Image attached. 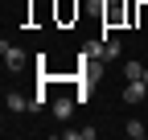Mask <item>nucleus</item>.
Instances as JSON below:
<instances>
[{
  "mask_svg": "<svg viewBox=\"0 0 148 140\" xmlns=\"http://www.w3.org/2000/svg\"><path fill=\"white\" fill-rule=\"evenodd\" d=\"M74 103H78V99H70V95H62V99H53V115H58V119H70V111H74Z\"/></svg>",
  "mask_w": 148,
  "mask_h": 140,
  "instance_id": "20e7f679",
  "label": "nucleus"
},
{
  "mask_svg": "<svg viewBox=\"0 0 148 140\" xmlns=\"http://www.w3.org/2000/svg\"><path fill=\"white\" fill-rule=\"evenodd\" d=\"M0 54H4V66H8V70H21V66H25V49H21V45H8V41H4Z\"/></svg>",
  "mask_w": 148,
  "mask_h": 140,
  "instance_id": "f257e3e1",
  "label": "nucleus"
},
{
  "mask_svg": "<svg viewBox=\"0 0 148 140\" xmlns=\"http://www.w3.org/2000/svg\"><path fill=\"white\" fill-rule=\"evenodd\" d=\"M45 99H49V95H45V82H41V91L29 99V107H33V111H41V107H45Z\"/></svg>",
  "mask_w": 148,
  "mask_h": 140,
  "instance_id": "1a4fd4ad",
  "label": "nucleus"
},
{
  "mask_svg": "<svg viewBox=\"0 0 148 140\" xmlns=\"http://www.w3.org/2000/svg\"><path fill=\"white\" fill-rule=\"evenodd\" d=\"M123 78L132 82V78H144V66L140 62H123Z\"/></svg>",
  "mask_w": 148,
  "mask_h": 140,
  "instance_id": "6e6552de",
  "label": "nucleus"
},
{
  "mask_svg": "<svg viewBox=\"0 0 148 140\" xmlns=\"http://www.w3.org/2000/svg\"><path fill=\"white\" fill-rule=\"evenodd\" d=\"M140 99H148V82L144 78H132L123 86V103H140Z\"/></svg>",
  "mask_w": 148,
  "mask_h": 140,
  "instance_id": "f03ea898",
  "label": "nucleus"
},
{
  "mask_svg": "<svg viewBox=\"0 0 148 140\" xmlns=\"http://www.w3.org/2000/svg\"><path fill=\"white\" fill-rule=\"evenodd\" d=\"M4 103H8V111H33V107H29V99H25V95H16V91H8Z\"/></svg>",
  "mask_w": 148,
  "mask_h": 140,
  "instance_id": "39448f33",
  "label": "nucleus"
},
{
  "mask_svg": "<svg viewBox=\"0 0 148 140\" xmlns=\"http://www.w3.org/2000/svg\"><path fill=\"white\" fill-rule=\"evenodd\" d=\"M78 16V0H58V21L66 25V21H74Z\"/></svg>",
  "mask_w": 148,
  "mask_h": 140,
  "instance_id": "7ed1b4c3",
  "label": "nucleus"
},
{
  "mask_svg": "<svg viewBox=\"0 0 148 140\" xmlns=\"http://www.w3.org/2000/svg\"><path fill=\"white\" fill-rule=\"evenodd\" d=\"M144 82H148V66H144Z\"/></svg>",
  "mask_w": 148,
  "mask_h": 140,
  "instance_id": "9d476101",
  "label": "nucleus"
},
{
  "mask_svg": "<svg viewBox=\"0 0 148 140\" xmlns=\"http://www.w3.org/2000/svg\"><path fill=\"white\" fill-rule=\"evenodd\" d=\"M123 132L132 136V140H140V136H148V124H140V119H127V124H123Z\"/></svg>",
  "mask_w": 148,
  "mask_h": 140,
  "instance_id": "423d86ee",
  "label": "nucleus"
},
{
  "mask_svg": "<svg viewBox=\"0 0 148 140\" xmlns=\"http://www.w3.org/2000/svg\"><path fill=\"white\" fill-rule=\"evenodd\" d=\"M119 37H103V58H119Z\"/></svg>",
  "mask_w": 148,
  "mask_h": 140,
  "instance_id": "0eeeda50",
  "label": "nucleus"
}]
</instances>
